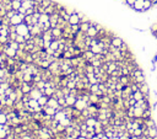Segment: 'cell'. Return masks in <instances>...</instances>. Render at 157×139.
Listing matches in <instances>:
<instances>
[{
    "mask_svg": "<svg viewBox=\"0 0 157 139\" xmlns=\"http://www.w3.org/2000/svg\"><path fill=\"white\" fill-rule=\"evenodd\" d=\"M16 33L25 37L26 35L30 33V28H28V26H27L25 22H22V24H20V25L16 26Z\"/></svg>",
    "mask_w": 157,
    "mask_h": 139,
    "instance_id": "obj_1",
    "label": "cell"
},
{
    "mask_svg": "<svg viewBox=\"0 0 157 139\" xmlns=\"http://www.w3.org/2000/svg\"><path fill=\"white\" fill-rule=\"evenodd\" d=\"M87 106H89V102H86L82 97H77V100H76V102L74 105V107L76 110H78V111H84L85 108H87Z\"/></svg>",
    "mask_w": 157,
    "mask_h": 139,
    "instance_id": "obj_2",
    "label": "cell"
},
{
    "mask_svg": "<svg viewBox=\"0 0 157 139\" xmlns=\"http://www.w3.org/2000/svg\"><path fill=\"white\" fill-rule=\"evenodd\" d=\"M59 17H60L59 13H54V14L49 15V22H50V26H52V28H54V27H57V26H58V21H59Z\"/></svg>",
    "mask_w": 157,
    "mask_h": 139,
    "instance_id": "obj_3",
    "label": "cell"
},
{
    "mask_svg": "<svg viewBox=\"0 0 157 139\" xmlns=\"http://www.w3.org/2000/svg\"><path fill=\"white\" fill-rule=\"evenodd\" d=\"M43 95V92L39 90V89H37L36 86L31 90V92H30V96H31V99H35V100H38L41 96Z\"/></svg>",
    "mask_w": 157,
    "mask_h": 139,
    "instance_id": "obj_4",
    "label": "cell"
},
{
    "mask_svg": "<svg viewBox=\"0 0 157 139\" xmlns=\"http://www.w3.org/2000/svg\"><path fill=\"white\" fill-rule=\"evenodd\" d=\"M52 35H53L54 39H59L63 37V30L59 27H54V28H52Z\"/></svg>",
    "mask_w": 157,
    "mask_h": 139,
    "instance_id": "obj_5",
    "label": "cell"
},
{
    "mask_svg": "<svg viewBox=\"0 0 157 139\" xmlns=\"http://www.w3.org/2000/svg\"><path fill=\"white\" fill-rule=\"evenodd\" d=\"M76 100H77V97L76 96H74V95H68V96H65V101H66V106H70V107H74V105H75V102H76Z\"/></svg>",
    "mask_w": 157,
    "mask_h": 139,
    "instance_id": "obj_6",
    "label": "cell"
},
{
    "mask_svg": "<svg viewBox=\"0 0 157 139\" xmlns=\"http://www.w3.org/2000/svg\"><path fill=\"white\" fill-rule=\"evenodd\" d=\"M80 21H81V19L78 17L77 13L70 15V19H69V24H70V25H78V24H80Z\"/></svg>",
    "mask_w": 157,
    "mask_h": 139,
    "instance_id": "obj_7",
    "label": "cell"
},
{
    "mask_svg": "<svg viewBox=\"0 0 157 139\" xmlns=\"http://www.w3.org/2000/svg\"><path fill=\"white\" fill-rule=\"evenodd\" d=\"M86 35L89 36V37H92V38H96L97 36H98V30L93 26V25H91L90 26V28H89V31L86 32Z\"/></svg>",
    "mask_w": 157,
    "mask_h": 139,
    "instance_id": "obj_8",
    "label": "cell"
},
{
    "mask_svg": "<svg viewBox=\"0 0 157 139\" xmlns=\"http://www.w3.org/2000/svg\"><path fill=\"white\" fill-rule=\"evenodd\" d=\"M123 43H124V41H123L120 37H112V42H111V44H112L113 47H115V48H120Z\"/></svg>",
    "mask_w": 157,
    "mask_h": 139,
    "instance_id": "obj_9",
    "label": "cell"
},
{
    "mask_svg": "<svg viewBox=\"0 0 157 139\" xmlns=\"http://www.w3.org/2000/svg\"><path fill=\"white\" fill-rule=\"evenodd\" d=\"M137 86H139V90H140L144 95H148V94H150V88H148V85H147L146 83L137 84Z\"/></svg>",
    "mask_w": 157,
    "mask_h": 139,
    "instance_id": "obj_10",
    "label": "cell"
},
{
    "mask_svg": "<svg viewBox=\"0 0 157 139\" xmlns=\"http://www.w3.org/2000/svg\"><path fill=\"white\" fill-rule=\"evenodd\" d=\"M57 108H54V107H50V106H44L43 107V112L46 113V115H48V116H54L55 113H57Z\"/></svg>",
    "mask_w": 157,
    "mask_h": 139,
    "instance_id": "obj_11",
    "label": "cell"
},
{
    "mask_svg": "<svg viewBox=\"0 0 157 139\" xmlns=\"http://www.w3.org/2000/svg\"><path fill=\"white\" fill-rule=\"evenodd\" d=\"M133 9L136 10V11H145L144 10V0H136Z\"/></svg>",
    "mask_w": 157,
    "mask_h": 139,
    "instance_id": "obj_12",
    "label": "cell"
},
{
    "mask_svg": "<svg viewBox=\"0 0 157 139\" xmlns=\"http://www.w3.org/2000/svg\"><path fill=\"white\" fill-rule=\"evenodd\" d=\"M86 77L89 79L90 84H98V78H97V75L95 73H89V74H86Z\"/></svg>",
    "mask_w": 157,
    "mask_h": 139,
    "instance_id": "obj_13",
    "label": "cell"
},
{
    "mask_svg": "<svg viewBox=\"0 0 157 139\" xmlns=\"http://www.w3.org/2000/svg\"><path fill=\"white\" fill-rule=\"evenodd\" d=\"M85 122H86V124H87V126H90V127H95V126H96V123L98 122V119H97V117H96V116H91V117L86 118V119H85Z\"/></svg>",
    "mask_w": 157,
    "mask_h": 139,
    "instance_id": "obj_14",
    "label": "cell"
},
{
    "mask_svg": "<svg viewBox=\"0 0 157 139\" xmlns=\"http://www.w3.org/2000/svg\"><path fill=\"white\" fill-rule=\"evenodd\" d=\"M55 88H53V86H47L46 89H44V91H43V95H47L48 97H52L53 95H54V92H55Z\"/></svg>",
    "mask_w": 157,
    "mask_h": 139,
    "instance_id": "obj_15",
    "label": "cell"
},
{
    "mask_svg": "<svg viewBox=\"0 0 157 139\" xmlns=\"http://www.w3.org/2000/svg\"><path fill=\"white\" fill-rule=\"evenodd\" d=\"M78 25H80V31H82V32H85V33L89 31V28H90V26H91L90 21H86V22H80Z\"/></svg>",
    "mask_w": 157,
    "mask_h": 139,
    "instance_id": "obj_16",
    "label": "cell"
},
{
    "mask_svg": "<svg viewBox=\"0 0 157 139\" xmlns=\"http://www.w3.org/2000/svg\"><path fill=\"white\" fill-rule=\"evenodd\" d=\"M48 100H49V97H48L47 95H42V96L38 99V103H39L42 107H44V106H47Z\"/></svg>",
    "mask_w": 157,
    "mask_h": 139,
    "instance_id": "obj_17",
    "label": "cell"
},
{
    "mask_svg": "<svg viewBox=\"0 0 157 139\" xmlns=\"http://www.w3.org/2000/svg\"><path fill=\"white\" fill-rule=\"evenodd\" d=\"M144 111H145V110H142L141 107H135V106H134V117H135V118L142 117Z\"/></svg>",
    "mask_w": 157,
    "mask_h": 139,
    "instance_id": "obj_18",
    "label": "cell"
},
{
    "mask_svg": "<svg viewBox=\"0 0 157 139\" xmlns=\"http://www.w3.org/2000/svg\"><path fill=\"white\" fill-rule=\"evenodd\" d=\"M11 6H13V10L19 11V9L22 6V2H20V0H13V2H11Z\"/></svg>",
    "mask_w": 157,
    "mask_h": 139,
    "instance_id": "obj_19",
    "label": "cell"
},
{
    "mask_svg": "<svg viewBox=\"0 0 157 139\" xmlns=\"http://www.w3.org/2000/svg\"><path fill=\"white\" fill-rule=\"evenodd\" d=\"M133 97L136 100V101H139V100H142L144 97H145V95L140 91V90H137V91H135V92H133Z\"/></svg>",
    "mask_w": 157,
    "mask_h": 139,
    "instance_id": "obj_20",
    "label": "cell"
},
{
    "mask_svg": "<svg viewBox=\"0 0 157 139\" xmlns=\"http://www.w3.org/2000/svg\"><path fill=\"white\" fill-rule=\"evenodd\" d=\"M147 130H148V137H151V138H156L157 137V127L147 128Z\"/></svg>",
    "mask_w": 157,
    "mask_h": 139,
    "instance_id": "obj_21",
    "label": "cell"
},
{
    "mask_svg": "<svg viewBox=\"0 0 157 139\" xmlns=\"http://www.w3.org/2000/svg\"><path fill=\"white\" fill-rule=\"evenodd\" d=\"M50 49H53L54 52H57L58 49H59V41L58 39H53L52 42H50V47H49Z\"/></svg>",
    "mask_w": 157,
    "mask_h": 139,
    "instance_id": "obj_22",
    "label": "cell"
},
{
    "mask_svg": "<svg viewBox=\"0 0 157 139\" xmlns=\"http://www.w3.org/2000/svg\"><path fill=\"white\" fill-rule=\"evenodd\" d=\"M153 6V3L151 2V0H144V10H150L151 8Z\"/></svg>",
    "mask_w": 157,
    "mask_h": 139,
    "instance_id": "obj_23",
    "label": "cell"
},
{
    "mask_svg": "<svg viewBox=\"0 0 157 139\" xmlns=\"http://www.w3.org/2000/svg\"><path fill=\"white\" fill-rule=\"evenodd\" d=\"M47 21H49V15L48 14H41V16H39V22L38 24H44V22H47Z\"/></svg>",
    "mask_w": 157,
    "mask_h": 139,
    "instance_id": "obj_24",
    "label": "cell"
},
{
    "mask_svg": "<svg viewBox=\"0 0 157 139\" xmlns=\"http://www.w3.org/2000/svg\"><path fill=\"white\" fill-rule=\"evenodd\" d=\"M145 126L147 128H151V127H156V123L152 118H148V119H145Z\"/></svg>",
    "mask_w": 157,
    "mask_h": 139,
    "instance_id": "obj_25",
    "label": "cell"
},
{
    "mask_svg": "<svg viewBox=\"0 0 157 139\" xmlns=\"http://www.w3.org/2000/svg\"><path fill=\"white\" fill-rule=\"evenodd\" d=\"M0 123H2V124L8 123V116H6V113L0 112Z\"/></svg>",
    "mask_w": 157,
    "mask_h": 139,
    "instance_id": "obj_26",
    "label": "cell"
},
{
    "mask_svg": "<svg viewBox=\"0 0 157 139\" xmlns=\"http://www.w3.org/2000/svg\"><path fill=\"white\" fill-rule=\"evenodd\" d=\"M89 90H90V92H92V94H96V92L100 90V86H98V84H91Z\"/></svg>",
    "mask_w": 157,
    "mask_h": 139,
    "instance_id": "obj_27",
    "label": "cell"
},
{
    "mask_svg": "<svg viewBox=\"0 0 157 139\" xmlns=\"http://www.w3.org/2000/svg\"><path fill=\"white\" fill-rule=\"evenodd\" d=\"M70 30L74 35H76L78 31H80V25H70Z\"/></svg>",
    "mask_w": 157,
    "mask_h": 139,
    "instance_id": "obj_28",
    "label": "cell"
},
{
    "mask_svg": "<svg viewBox=\"0 0 157 139\" xmlns=\"http://www.w3.org/2000/svg\"><path fill=\"white\" fill-rule=\"evenodd\" d=\"M142 134H144V129H142L141 127H139V128L134 129V135H136V137H140V135H142Z\"/></svg>",
    "mask_w": 157,
    "mask_h": 139,
    "instance_id": "obj_29",
    "label": "cell"
},
{
    "mask_svg": "<svg viewBox=\"0 0 157 139\" xmlns=\"http://www.w3.org/2000/svg\"><path fill=\"white\" fill-rule=\"evenodd\" d=\"M66 86H68L70 90H71V89H75V88H76V81H75V80H69Z\"/></svg>",
    "mask_w": 157,
    "mask_h": 139,
    "instance_id": "obj_30",
    "label": "cell"
},
{
    "mask_svg": "<svg viewBox=\"0 0 157 139\" xmlns=\"http://www.w3.org/2000/svg\"><path fill=\"white\" fill-rule=\"evenodd\" d=\"M58 102H59V105H60V106H63V107H65V106H66V101H65V96H61V97H59V99H58Z\"/></svg>",
    "mask_w": 157,
    "mask_h": 139,
    "instance_id": "obj_31",
    "label": "cell"
},
{
    "mask_svg": "<svg viewBox=\"0 0 157 139\" xmlns=\"http://www.w3.org/2000/svg\"><path fill=\"white\" fill-rule=\"evenodd\" d=\"M52 3H53V2H52V0H43V2H42V4H41V5H42L43 8H48V6H49V5L52 4Z\"/></svg>",
    "mask_w": 157,
    "mask_h": 139,
    "instance_id": "obj_32",
    "label": "cell"
},
{
    "mask_svg": "<svg viewBox=\"0 0 157 139\" xmlns=\"http://www.w3.org/2000/svg\"><path fill=\"white\" fill-rule=\"evenodd\" d=\"M16 13H17L16 10H10V11H8V13H6V17L11 19V17H13V16H14V15H15Z\"/></svg>",
    "mask_w": 157,
    "mask_h": 139,
    "instance_id": "obj_33",
    "label": "cell"
},
{
    "mask_svg": "<svg viewBox=\"0 0 157 139\" xmlns=\"http://www.w3.org/2000/svg\"><path fill=\"white\" fill-rule=\"evenodd\" d=\"M65 11H66V14H69V15H72V14L76 13L74 9H70V8H65Z\"/></svg>",
    "mask_w": 157,
    "mask_h": 139,
    "instance_id": "obj_34",
    "label": "cell"
},
{
    "mask_svg": "<svg viewBox=\"0 0 157 139\" xmlns=\"http://www.w3.org/2000/svg\"><path fill=\"white\" fill-rule=\"evenodd\" d=\"M135 2H136V0H126V5L130 6V8H133L134 4H135Z\"/></svg>",
    "mask_w": 157,
    "mask_h": 139,
    "instance_id": "obj_35",
    "label": "cell"
},
{
    "mask_svg": "<svg viewBox=\"0 0 157 139\" xmlns=\"http://www.w3.org/2000/svg\"><path fill=\"white\" fill-rule=\"evenodd\" d=\"M63 139H75L72 135H70V134H65L64 137H63Z\"/></svg>",
    "mask_w": 157,
    "mask_h": 139,
    "instance_id": "obj_36",
    "label": "cell"
},
{
    "mask_svg": "<svg viewBox=\"0 0 157 139\" xmlns=\"http://www.w3.org/2000/svg\"><path fill=\"white\" fill-rule=\"evenodd\" d=\"M91 139H101V138H100V137H98L97 134H95V135H93V137H92Z\"/></svg>",
    "mask_w": 157,
    "mask_h": 139,
    "instance_id": "obj_37",
    "label": "cell"
},
{
    "mask_svg": "<svg viewBox=\"0 0 157 139\" xmlns=\"http://www.w3.org/2000/svg\"><path fill=\"white\" fill-rule=\"evenodd\" d=\"M130 139H139V137H136V135H131V137H130Z\"/></svg>",
    "mask_w": 157,
    "mask_h": 139,
    "instance_id": "obj_38",
    "label": "cell"
},
{
    "mask_svg": "<svg viewBox=\"0 0 157 139\" xmlns=\"http://www.w3.org/2000/svg\"><path fill=\"white\" fill-rule=\"evenodd\" d=\"M111 139H120V138H119V137H118V135H114V137H112V138H111Z\"/></svg>",
    "mask_w": 157,
    "mask_h": 139,
    "instance_id": "obj_39",
    "label": "cell"
}]
</instances>
